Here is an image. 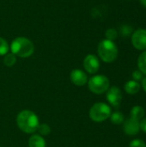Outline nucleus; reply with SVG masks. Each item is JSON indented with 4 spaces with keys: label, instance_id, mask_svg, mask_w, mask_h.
Masks as SVG:
<instances>
[{
    "label": "nucleus",
    "instance_id": "nucleus-1",
    "mask_svg": "<svg viewBox=\"0 0 146 147\" xmlns=\"http://www.w3.org/2000/svg\"><path fill=\"white\" fill-rule=\"evenodd\" d=\"M16 123L20 130L26 134H34L40 125L37 115L30 110L21 111L16 117Z\"/></svg>",
    "mask_w": 146,
    "mask_h": 147
},
{
    "label": "nucleus",
    "instance_id": "nucleus-2",
    "mask_svg": "<svg viewBox=\"0 0 146 147\" xmlns=\"http://www.w3.org/2000/svg\"><path fill=\"white\" fill-rule=\"evenodd\" d=\"M10 49L12 53L15 56L28 58L34 53V46L29 39L26 37H17L13 40Z\"/></svg>",
    "mask_w": 146,
    "mask_h": 147
},
{
    "label": "nucleus",
    "instance_id": "nucleus-3",
    "mask_svg": "<svg viewBox=\"0 0 146 147\" xmlns=\"http://www.w3.org/2000/svg\"><path fill=\"white\" fill-rule=\"evenodd\" d=\"M98 54L102 61L106 63L114 62L118 56V48L113 40H102L98 45Z\"/></svg>",
    "mask_w": 146,
    "mask_h": 147
},
{
    "label": "nucleus",
    "instance_id": "nucleus-4",
    "mask_svg": "<svg viewBox=\"0 0 146 147\" xmlns=\"http://www.w3.org/2000/svg\"><path fill=\"white\" fill-rule=\"evenodd\" d=\"M111 115L110 107L103 102L95 103L89 110V117L95 122H102Z\"/></svg>",
    "mask_w": 146,
    "mask_h": 147
},
{
    "label": "nucleus",
    "instance_id": "nucleus-5",
    "mask_svg": "<svg viewBox=\"0 0 146 147\" xmlns=\"http://www.w3.org/2000/svg\"><path fill=\"white\" fill-rule=\"evenodd\" d=\"M88 85L91 92L94 94L101 95L108 91L109 89V80L106 76L96 75L89 79Z\"/></svg>",
    "mask_w": 146,
    "mask_h": 147
},
{
    "label": "nucleus",
    "instance_id": "nucleus-6",
    "mask_svg": "<svg viewBox=\"0 0 146 147\" xmlns=\"http://www.w3.org/2000/svg\"><path fill=\"white\" fill-rule=\"evenodd\" d=\"M132 43L138 50H146V29H138L132 36Z\"/></svg>",
    "mask_w": 146,
    "mask_h": 147
},
{
    "label": "nucleus",
    "instance_id": "nucleus-7",
    "mask_svg": "<svg viewBox=\"0 0 146 147\" xmlns=\"http://www.w3.org/2000/svg\"><path fill=\"white\" fill-rule=\"evenodd\" d=\"M83 67L89 73L95 74L100 68V61L96 55L89 54L83 60Z\"/></svg>",
    "mask_w": 146,
    "mask_h": 147
},
{
    "label": "nucleus",
    "instance_id": "nucleus-8",
    "mask_svg": "<svg viewBox=\"0 0 146 147\" xmlns=\"http://www.w3.org/2000/svg\"><path fill=\"white\" fill-rule=\"evenodd\" d=\"M107 100L112 106L115 108L119 107L122 100V94L120 90L115 86L108 89L107 92Z\"/></svg>",
    "mask_w": 146,
    "mask_h": 147
},
{
    "label": "nucleus",
    "instance_id": "nucleus-9",
    "mask_svg": "<svg viewBox=\"0 0 146 147\" xmlns=\"http://www.w3.org/2000/svg\"><path fill=\"white\" fill-rule=\"evenodd\" d=\"M71 80L77 86H83L88 82L86 73L80 69H74L71 72Z\"/></svg>",
    "mask_w": 146,
    "mask_h": 147
},
{
    "label": "nucleus",
    "instance_id": "nucleus-10",
    "mask_svg": "<svg viewBox=\"0 0 146 147\" xmlns=\"http://www.w3.org/2000/svg\"><path fill=\"white\" fill-rule=\"evenodd\" d=\"M123 128H124V132L126 134L131 135V136L136 135L139 134V132L140 130L139 121L130 118L125 121Z\"/></svg>",
    "mask_w": 146,
    "mask_h": 147
},
{
    "label": "nucleus",
    "instance_id": "nucleus-11",
    "mask_svg": "<svg viewBox=\"0 0 146 147\" xmlns=\"http://www.w3.org/2000/svg\"><path fill=\"white\" fill-rule=\"evenodd\" d=\"M140 90V84L135 80H130L125 84V90L127 94H137Z\"/></svg>",
    "mask_w": 146,
    "mask_h": 147
},
{
    "label": "nucleus",
    "instance_id": "nucleus-12",
    "mask_svg": "<svg viewBox=\"0 0 146 147\" xmlns=\"http://www.w3.org/2000/svg\"><path fill=\"white\" fill-rule=\"evenodd\" d=\"M28 147H46L45 140L38 134H34L28 140Z\"/></svg>",
    "mask_w": 146,
    "mask_h": 147
},
{
    "label": "nucleus",
    "instance_id": "nucleus-13",
    "mask_svg": "<svg viewBox=\"0 0 146 147\" xmlns=\"http://www.w3.org/2000/svg\"><path fill=\"white\" fill-rule=\"evenodd\" d=\"M145 116V109L141 106H134L131 110V118L136 121L141 120Z\"/></svg>",
    "mask_w": 146,
    "mask_h": 147
},
{
    "label": "nucleus",
    "instance_id": "nucleus-14",
    "mask_svg": "<svg viewBox=\"0 0 146 147\" xmlns=\"http://www.w3.org/2000/svg\"><path fill=\"white\" fill-rule=\"evenodd\" d=\"M138 65L139 68V71L146 75V50L145 52H143L138 59Z\"/></svg>",
    "mask_w": 146,
    "mask_h": 147
},
{
    "label": "nucleus",
    "instance_id": "nucleus-15",
    "mask_svg": "<svg viewBox=\"0 0 146 147\" xmlns=\"http://www.w3.org/2000/svg\"><path fill=\"white\" fill-rule=\"evenodd\" d=\"M16 62V57L14 53H6L3 58V63L7 66H13Z\"/></svg>",
    "mask_w": 146,
    "mask_h": 147
},
{
    "label": "nucleus",
    "instance_id": "nucleus-16",
    "mask_svg": "<svg viewBox=\"0 0 146 147\" xmlns=\"http://www.w3.org/2000/svg\"><path fill=\"white\" fill-rule=\"evenodd\" d=\"M110 119H111V121L114 124L119 125V124H120V123H122L124 121V115L120 112H114V113L111 114Z\"/></svg>",
    "mask_w": 146,
    "mask_h": 147
},
{
    "label": "nucleus",
    "instance_id": "nucleus-17",
    "mask_svg": "<svg viewBox=\"0 0 146 147\" xmlns=\"http://www.w3.org/2000/svg\"><path fill=\"white\" fill-rule=\"evenodd\" d=\"M9 51L8 42L2 37H0V55H5Z\"/></svg>",
    "mask_w": 146,
    "mask_h": 147
},
{
    "label": "nucleus",
    "instance_id": "nucleus-18",
    "mask_svg": "<svg viewBox=\"0 0 146 147\" xmlns=\"http://www.w3.org/2000/svg\"><path fill=\"white\" fill-rule=\"evenodd\" d=\"M37 131H38L41 135H47V134H50L51 129H50V127H49L47 124L43 123V124H40V125H39Z\"/></svg>",
    "mask_w": 146,
    "mask_h": 147
},
{
    "label": "nucleus",
    "instance_id": "nucleus-19",
    "mask_svg": "<svg viewBox=\"0 0 146 147\" xmlns=\"http://www.w3.org/2000/svg\"><path fill=\"white\" fill-rule=\"evenodd\" d=\"M106 37L108 40H114L117 38L118 36V32L114 29V28H109L106 31V34H105Z\"/></svg>",
    "mask_w": 146,
    "mask_h": 147
},
{
    "label": "nucleus",
    "instance_id": "nucleus-20",
    "mask_svg": "<svg viewBox=\"0 0 146 147\" xmlns=\"http://www.w3.org/2000/svg\"><path fill=\"white\" fill-rule=\"evenodd\" d=\"M130 147H146V145L142 140L136 139L130 143Z\"/></svg>",
    "mask_w": 146,
    "mask_h": 147
},
{
    "label": "nucleus",
    "instance_id": "nucleus-21",
    "mask_svg": "<svg viewBox=\"0 0 146 147\" xmlns=\"http://www.w3.org/2000/svg\"><path fill=\"white\" fill-rule=\"evenodd\" d=\"M133 78L135 81H139L143 79V73L140 71H134L133 72Z\"/></svg>",
    "mask_w": 146,
    "mask_h": 147
},
{
    "label": "nucleus",
    "instance_id": "nucleus-22",
    "mask_svg": "<svg viewBox=\"0 0 146 147\" xmlns=\"http://www.w3.org/2000/svg\"><path fill=\"white\" fill-rule=\"evenodd\" d=\"M131 27L130 26H124L122 28V33L124 34V35H129L130 33L132 32V28L128 30V28H130Z\"/></svg>",
    "mask_w": 146,
    "mask_h": 147
},
{
    "label": "nucleus",
    "instance_id": "nucleus-23",
    "mask_svg": "<svg viewBox=\"0 0 146 147\" xmlns=\"http://www.w3.org/2000/svg\"><path fill=\"white\" fill-rule=\"evenodd\" d=\"M139 127H140V129H141L143 132L146 133V118L142 120V121L139 123Z\"/></svg>",
    "mask_w": 146,
    "mask_h": 147
},
{
    "label": "nucleus",
    "instance_id": "nucleus-24",
    "mask_svg": "<svg viewBox=\"0 0 146 147\" xmlns=\"http://www.w3.org/2000/svg\"><path fill=\"white\" fill-rule=\"evenodd\" d=\"M142 87H143L144 90L146 92V78L142 79Z\"/></svg>",
    "mask_w": 146,
    "mask_h": 147
},
{
    "label": "nucleus",
    "instance_id": "nucleus-25",
    "mask_svg": "<svg viewBox=\"0 0 146 147\" xmlns=\"http://www.w3.org/2000/svg\"><path fill=\"white\" fill-rule=\"evenodd\" d=\"M139 1H140V3L146 8V0H139Z\"/></svg>",
    "mask_w": 146,
    "mask_h": 147
}]
</instances>
